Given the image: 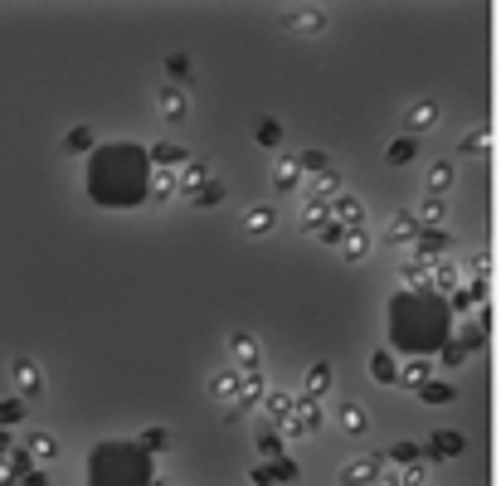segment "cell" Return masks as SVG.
<instances>
[{
    "label": "cell",
    "mask_w": 501,
    "mask_h": 486,
    "mask_svg": "<svg viewBox=\"0 0 501 486\" xmlns=\"http://www.w3.org/2000/svg\"><path fill=\"white\" fill-rule=\"evenodd\" d=\"M336 423H341V433H351V438H365L370 433V413H365V404H341L336 408Z\"/></svg>",
    "instance_id": "12"
},
{
    "label": "cell",
    "mask_w": 501,
    "mask_h": 486,
    "mask_svg": "<svg viewBox=\"0 0 501 486\" xmlns=\"http://www.w3.org/2000/svg\"><path fill=\"white\" fill-rule=\"evenodd\" d=\"M205 185H215V161H210V156H190V165H180V190H185V200H195Z\"/></svg>",
    "instance_id": "2"
},
{
    "label": "cell",
    "mask_w": 501,
    "mask_h": 486,
    "mask_svg": "<svg viewBox=\"0 0 501 486\" xmlns=\"http://www.w3.org/2000/svg\"><path fill=\"white\" fill-rule=\"evenodd\" d=\"M418 248V258H433V253H448V234L438 229V234H423V239L414 243Z\"/></svg>",
    "instance_id": "27"
},
{
    "label": "cell",
    "mask_w": 501,
    "mask_h": 486,
    "mask_svg": "<svg viewBox=\"0 0 501 486\" xmlns=\"http://www.w3.org/2000/svg\"><path fill=\"white\" fill-rule=\"evenodd\" d=\"M239 389H244V370H215L210 375V399H219L224 408L239 404Z\"/></svg>",
    "instance_id": "4"
},
{
    "label": "cell",
    "mask_w": 501,
    "mask_h": 486,
    "mask_svg": "<svg viewBox=\"0 0 501 486\" xmlns=\"http://www.w3.org/2000/svg\"><path fill=\"white\" fill-rule=\"evenodd\" d=\"M175 195H185L180 190V175L175 170H156L151 175V200H175Z\"/></svg>",
    "instance_id": "21"
},
{
    "label": "cell",
    "mask_w": 501,
    "mask_h": 486,
    "mask_svg": "<svg viewBox=\"0 0 501 486\" xmlns=\"http://www.w3.org/2000/svg\"><path fill=\"white\" fill-rule=\"evenodd\" d=\"M404 127H409V132H428V127H438V108H433V103H414V108L404 112Z\"/></svg>",
    "instance_id": "20"
},
{
    "label": "cell",
    "mask_w": 501,
    "mask_h": 486,
    "mask_svg": "<svg viewBox=\"0 0 501 486\" xmlns=\"http://www.w3.org/2000/svg\"><path fill=\"white\" fill-rule=\"evenodd\" d=\"M433 287L453 292V287H458V272H453V268H438V272H433Z\"/></svg>",
    "instance_id": "41"
},
{
    "label": "cell",
    "mask_w": 501,
    "mask_h": 486,
    "mask_svg": "<svg viewBox=\"0 0 501 486\" xmlns=\"http://www.w3.org/2000/svg\"><path fill=\"white\" fill-rule=\"evenodd\" d=\"M273 389L263 384V375L258 370H244V389H239V408H249V404H263Z\"/></svg>",
    "instance_id": "19"
},
{
    "label": "cell",
    "mask_w": 501,
    "mask_h": 486,
    "mask_svg": "<svg viewBox=\"0 0 501 486\" xmlns=\"http://www.w3.org/2000/svg\"><path fill=\"white\" fill-rule=\"evenodd\" d=\"M385 243H418V219H409V214H394L390 224H385Z\"/></svg>",
    "instance_id": "16"
},
{
    "label": "cell",
    "mask_w": 501,
    "mask_h": 486,
    "mask_svg": "<svg viewBox=\"0 0 501 486\" xmlns=\"http://www.w3.org/2000/svg\"><path fill=\"white\" fill-rule=\"evenodd\" d=\"M10 375H15V389H20V394H29V399H34V394H44V370H39L34 360H25V355H20V360H10Z\"/></svg>",
    "instance_id": "5"
},
{
    "label": "cell",
    "mask_w": 501,
    "mask_h": 486,
    "mask_svg": "<svg viewBox=\"0 0 501 486\" xmlns=\"http://www.w3.org/2000/svg\"><path fill=\"white\" fill-rule=\"evenodd\" d=\"M418 394H423L428 404H448V399H453V384H443V379H428V384H423Z\"/></svg>",
    "instance_id": "29"
},
{
    "label": "cell",
    "mask_w": 501,
    "mask_h": 486,
    "mask_svg": "<svg viewBox=\"0 0 501 486\" xmlns=\"http://www.w3.org/2000/svg\"><path fill=\"white\" fill-rule=\"evenodd\" d=\"M375 486H404V482H399V477H380Z\"/></svg>",
    "instance_id": "47"
},
{
    "label": "cell",
    "mask_w": 501,
    "mask_h": 486,
    "mask_svg": "<svg viewBox=\"0 0 501 486\" xmlns=\"http://www.w3.org/2000/svg\"><path fill=\"white\" fill-rule=\"evenodd\" d=\"M151 161L166 170V165H190V156H185V151H180L175 141H161V146H151Z\"/></svg>",
    "instance_id": "22"
},
{
    "label": "cell",
    "mask_w": 501,
    "mask_h": 486,
    "mask_svg": "<svg viewBox=\"0 0 501 486\" xmlns=\"http://www.w3.org/2000/svg\"><path fill=\"white\" fill-rule=\"evenodd\" d=\"M141 443L161 453V448H170V443H175V438H170V428H151V433H146V438H141Z\"/></svg>",
    "instance_id": "37"
},
{
    "label": "cell",
    "mask_w": 501,
    "mask_h": 486,
    "mask_svg": "<svg viewBox=\"0 0 501 486\" xmlns=\"http://www.w3.org/2000/svg\"><path fill=\"white\" fill-rule=\"evenodd\" d=\"M428 282H433V277L418 268V263H409V268H404V287H428Z\"/></svg>",
    "instance_id": "39"
},
{
    "label": "cell",
    "mask_w": 501,
    "mask_h": 486,
    "mask_svg": "<svg viewBox=\"0 0 501 486\" xmlns=\"http://www.w3.org/2000/svg\"><path fill=\"white\" fill-rule=\"evenodd\" d=\"M399 384H409V389H423V384H428V365H423V360H414V365L399 375Z\"/></svg>",
    "instance_id": "32"
},
{
    "label": "cell",
    "mask_w": 501,
    "mask_h": 486,
    "mask_svg": "<svg viewBox=\"0 0 501 486\" xmlns=\"http://www.w3.org/2000/svg\"><path fill=\"white\" fill-rule=\"evenodd\" d=\"M316 428H321V404H316V399H302L297 413H292L278 433H282V438H311Z\"/></svg>",
    "instance_id": "1"
},
{
    "label": "cell",
    "mask_w": 501,
    "mask_h": 486,
    "mask_svg": "<svg viewBox=\"0 0 501 486\" xmlns=\"http://www.w3.org/2000/svg\"><path fill=\"white\" fill-rule=\"evenodd\" d=\"M463 355H468V346H448V351H443V360H448V365H458Z\"/></svg>",
    "instance_id": "46"
},
{
    "label": "cell",
    "mask_w": 501,
    "mask_h": 486,
    "mask_svg": "<svg viewBox=\"0 0 501 486\" xmlns=\"http://www.w3.org/2000/svg\"><path fill=\"white\" fill-rule=\"evenodd\" d=\"M0 448H5V433H0Z\"/></svg>",
    "instance_id": "48"
},
{
    "label": "cell",
    "mask_w": 501,
    "mask_h": 486,
    "mask_svg": "<svg viewBox=\"0 0 501 486\" xmlns=\"http://www.w3.org/2000/svg\"><path fill=\"white\" fill-rule=\"evenodd\" d=\"M365 253H370V234H365V229H346L341 258H346V263H365Z\"/></svg>",
    "instance_id": "18"
},
{
    "label": "cell",
    "mask_w": 501,
    "mask_h": 486,
    "mask_svg": "<svg viewBox=\"0 0 501 486\" xmlns=\"http://www.w3.org/2000/svg\"><path fill=\"white\" fill-rule=\"evenodd\" d=\"M331 384H336V370L326 365V360H321V365H311V370H306V379H302V399H316V404H321V399L331 394Z\"/></svg>",
    "instance_id": "7"
},
{
    "label": "cell",
    "mask_w": 501,
    "mask_h": 486,
    "mask_svg": "<svg viewBox=\"0 0 501 486\" xmlns=\"http://www.w3.org/2000/svg\"><path fill=\"white\" fill-rule=\"evenodd\" d=\"M433 453L438 457H458L463 453V433H433Z\"/></svg>",
    "instance_id": "26"
},
{
    "label": "cell",
    "mask_w": 501,
    "mask_h": 486,
    "mask_svg": "<svg viewBox=\"0 0 501 486\" xmlns=\"http://www.w3.org/2000/svg\"><path fill=\"white\" fill-rule=\"evenodd\" d=\"M166 68L175 73V78H190V58H185V54H175V58L166 63Z\"/></svg>",
    "instance_id": "43"
},
{
    "label": "cell",
    "mask_w": 501,
    "mask_h": 486,
    "mask_svg": "<svg viewBox=\"0 0 501 486\" xmlns=\"http://www.w3.org/2000/svg\"><path fill=\"white\" fill-rule=\"evenodd\" d=\"M302 170H306V175H326V170H331V161H326L321 151H302Z\"/></svg>",
    "instance_id": "34"
},
{
    "label": "cell",
    "mask_w": 501,
    "mask_h": 486,
    "mask_svg": "<svg viewBox=\"0 0 501 486\" xmlns=\"http://www.w3.org/2000/svg\"><path fill=\"white\" fill-rule=\"evenodd\" d=\"M341 195V175L326 170V175H306V200H336Z\"/></svg>",
    "instance_id": "17"
},
{
    "label": "cell",
    "mask_w": 501,
    "mask_h": 486,
    "mask_svg": "<svg viewBox=\"0 0 501 486\" xmlns=\"http://www.w3.org/2000/svg\"><path fill=\"white\" fill-rule=\"evenodd\" d=\"M15 423H25V404L20 399H0V428H15Z\"/></svg>",
    "instance_id": "28"
},
{
    "label": "cell",
    "mask_w": 501,
    "mask_h": 486,
    "mask_svg": "<svg viewBox=\"0 0 501 486\" xmlns=\"http://www.w3.org/2000/svg\"><path fill=\"white\" fill-rule=\"evenodd\" d=\"M20 486H49V477H44V472H25V477H20Z\"/></svg>",
    "instance_id": "45"
},
{
    "label": "cell",
    "mask_w": 501,
    "mask_h": 486,
    "mask_svg": "<svg viewBox=\"0 0 501 486\" xmlns=\"http://www.w3.org/2000/svg\"><path fill=\"white\" fill-rule=\"evenodd\" d=\"M229 360H234L239 370H258V360H263L258 336H253V331H234V336H229Z\"/></svg>",
    "instance_id": "3"
},
{
    "label": "cell",
    "mask_w": 501,
    "mask_h": 486,
    "mask_svg": "<svg viewBox=\"0 0 501 486\" xmlns=\"http://www.w3.org/2000/svg\"><path fill=\"white\" fill-rule=\"evenodd\" d=\"M404 161H414V136H399L390 146V165H404Z\"/></svg>",
    "instance_id": "33"
},
{
    "label": "cell",
    "mask_w": 501,
    "mask_h": 486,
    "mask_svg": "<svg viewBox=\"0 0 501 486\" xmlns=\"http://www.w3.org/2000/svg\"><path fill=\"white\" fill-rule=\"evenodd\" d=\"M302 185V156H278V165H273V190L278 195H287V190Z\"/></svg>",
    "instance_id": "10"
},
{
    "label": "cell",
    "mask_w": 501,
    "mask_h": 486,
    "mask_svg": "<svg viewBox=\"0 0 501 486\" xmlns=\"http://www.w3.org/2000/svg\"><path fill=\"white\" fill-rule=\"evenodd\" d=\"M423 477H428V472H423L418 462H414V467H404V486H423Z\"/></svg>",
    "instance_id": "44"
},
{
    "label": "cell",
    "mask_w": 501,
    "mask_h": 486,
    "mask_svg": "<svg viewBox=\"0 0 501 486\" xmlns=\"http://www.w3.org/2000/svg\"><path fill=\"white\" fill-rule=\"evenodd\" d=\"M219 200H224V185L215 180V185H205V190H200V195L190 200V205H219Z\"/></svg>",
    "instance_id": "38"
},
{
    "label": "cell",
    "mask_w": 501,
    "mask_h": 486,
    "mask_svg": "<svg viewBox=\"0 0 501 486\" xmlns=\"http://www.w3.org/2000/svg\"><path fill=\"white\" fill-rule=\"evenodd\" d=\"M25 453H34L39 462H54V453H58V438H49V433H34Z\"/></svg>",
    "instance_id": "25"
},
{
    "label": "cell",
    "mask_w": 501,
    "mask_h": 486,
    "mask_svg": "<svg viewBox=\"0 0 501 486\" xmlns=\"http://www.w3.org/2000/svg\"><path fill=\"white\" fill-rule=\"evenodd\" d=\"M370 370H375V379H380V384H394V379H399V375H394V360H390V355H375V365H370Z\"/></svg>",
    "instance_id": "35"
},
{
    "label": "cell",
    "mask_w": 501,
    "mask_h": 486,
    "mask_svg": "<svg viewBox=\"0 0 501 486\" xmlns=\"http://www.w3.org/2000/svg\"><path fill=\"white\" fill-rule=\"evenodd\" d=\"M375 482H380V462L356 457V462L341 467V486H375Z\"/></svg>",
    "instance_id": "9"
},
{
    "label": "cell",
    "mask_w": 501,
    "mask_h": 486,
    "mask_svg": "<svg viewBox=\"0 0 501 486\" xmlns=\"http://www.w3.org/2000/svg\"><path fill=\"white\" fill-rule=\"evenodd\" d=\"M273 224H278V210H273V205H253V210H244V234H253V239H263Z\"/></svg>",
    "instance_id": "14"
},
{
    "label": "cell",
    "mask_w": 501,
    "mask_h": 486,
    "mask_svg": "<svg viewBox=\"0 0 501 486\" xmlns=\"http://www.w3.org/2000/svg\"><path fill=\"white\" fill-rule=\"evenodd\" d=\"M63 146H68V151H73V156H83V151H93V132H88V127H73V132H68V141H63Z\"/></svg>",
    "instance_id": "31"
},
{
    "label": "cell",
    "mask_w": 501,
    "mask_h": 486,
    "mask_svg": "<svg viewBox=\"0 0 501 486\" xmlns=\"http://www.w3.org/2000/svg\"><path fill=\"white\" fill-rule=\"evenodd\" d=\"M156 108H161V117H166V122H185L190 98H185L180 88H161V93H156Z\"/></svg>",
    "instance_id": "13"
},
{
    "label": "cell",
    "mask_w": 501,
    "mask_h": 486,
    "mask_svg": "<svg viewBox=\"0 0 501 486\" xmlns=\"http://www.w3.org/2000/svg\"><path fill=\"white\" fill-rule=\"evenodd\" d=\"M385 457H390L394 467H414V462H418V448H414V443H394Z\"/></svg>",
    "instance_id": "30"
},
{
    "label": "cell",
    "mask_w": 501,
    "mask_h": 486,
    "mask_svg": "<svg viewBox=\"0 0 501 486\" xmlns=\"http://www.w3.org/2000/svg\"><path fill=\"white\" fill-rule=\"evenodd\" d=\"M282 25L292 29V34H326V10H287L282 15Z\"/></svg>",
    "instance_id": "6"
},
{
    "label": "cell",
    "mask_w": 501,
    "mask_h": 486,
    "mask_svg": "<svg viewBox=\"0 0 501 486\" xmlns=\"http://www.w3.org/2000/svg\"><path fill=\"white\" fill-rule=\"evenodd\" d=\"M448 190H453V165H433V170H428V195L443 200Z\"/></svg>",
    "instance_id": "24"
},
{
    "label": "cell",
    "mask_w": 501,
    "mask_h": 486,
    "mask_svg": "<svg viewBox=\"0 0 501 486\" xmlns=\"http://www.w3.org/2000/svg\"><path fill=\"white\" fill-rule=\"evenodd\" d=\"M458 151H463V156H472V151H482V132H468L463 141H458Z\"/></svg>",
    "instance_id": "42"
},
{
    "label": "cell",
    "mask_w": 501,
    "mask_h": 486,
    "mask_svg": "<svg viewBox=\"0 0 501 486\" xmlns=\"http://www.w3.org/2000/svg\"><path fill=\"white\" fill-rule=\"evenodd\" d=\"M297 404H302V394H287V389H273V394H268V399H263V408H268V418H273V423H287V418H292V413H297Z\"/></svg>",
    "instance_id": "11"
},
{
    "label": "cell",
    "mask_w": 501,
    "mask_h": 486,
    "mask_svg": "<svg viewBox=\"0 0 501 486\" xmlns=\"http://www.w3.org/2000/svg\"><path fill=\"white\" fill-rule=\"evenodd\" d=\"M278 122H258V141H263V146H278Z\"/></svg>",
    "instance_id": "40"
},
{
    "label": "cell",
    "mask_w": 501,
    "mask_h": 486,
    "mask_svg": "<svg viewBox=\"0 0 501 486\" xmlns=\"http://www.w3.org/2000/svg\"><path fill=\"white\" fill-rule=\"evenodd\" d=\"M443 219H448V205H443V200H433V195H428V200H423V210H418V224H423V229H438Z\"/></svg>",
    "instance_id": "23"
},
{
    "label": "cell",
    "mask_w": 501,
    "mask_h": 486,
    "mask_svg": "<svg viewBox=\"0 0 501 486\" xmlns=\"http://www.w3.org/2000/svg\"><path fill=\"white\" fill-rule=\"evenodd\" d=\"M331 219V200H306L302 205V234H321Z\"/></svg>",
    "instance_id": "15"
},
{
    "label": "cell",
    "mask_w": 501,
    "mask_h": 486,
    "mask_svg": "<svg viewBox=\"0 0 501 486\" xmlns=\"http://www.w3.org/2000/svg\"><path fill=\"white\" fill-rule=\"evenodd\" d=\"M15 482H20V462L0 457V486H15Z\"/></svg>",
    "instance_id": "36"
},
{
    "label": "cell",
    "mask_w": 501,
    "mask_h": 486,
    "mask_svg": "<svg viewBox=\"0 0 501 486\" xmlns=\"http://www.w3.org/2000/svg\"><path fill=\"white\" fill-rule=\"evenodd\" d=\"M331 219L341 224V229H365V205L356 200V195H336L331 200Z\"/></svg>",
    "instance_id": "8"
}]
</instances>
